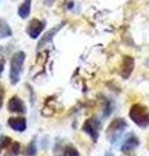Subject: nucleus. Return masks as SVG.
<instances>
[{
    "mask_svg": "<svg viewBox=\"0 0 149 156\" xmlns=\"http://www.w3.org/2000/svg\"><path fill=\"white\" fill-rule=\"evenodd\" d=\"M25 52L18 51L16 52L11 58V72H9V78H11V83L16 85L20 81L21 73H22V66L25 62Z\"/></svg>",
    "mask_w": 149,
    "mask_h": 156,
    "instance_id": "f257e3e1",
    "label": "nucleus"
},
{
    "mask_svg": "<svg viewBox=\"0 0 149 156\" xmlns=\"http://www.w3.org/2000/svg\"><path fill=\"white\" fill-rule=\"evenodd\" d=\"M130 119L139 128H148L149 126V109L145 105L134 104L131 107V109H130Z\"/></svg>",
    "mask_w": 149,
    "mask_h": 156,
    "instance_id": "f03ea898",
    "label": "nucleus"
},
{
    "mask_svg": "<svg viewBox=\"0 0 149 156\" xmlns=\"http://www.w3.org/2000/svg\"><path fill=\"white\" fill-rule=\"evenodd\" d=\"M126 128H127V122L123 119H114L108 126V130H107V136H108L109 142L110 143L117 142L121 138V135L123 134Z\"/></svg>",
    "mask_w": 149,
    "mask_h": 156,
    "instance_id": "7ed1b4c3",
    "label": "nucleus"
},
{
    "mask_svg": "<svg viewBox=\"0 0 149 156\" xmlns=\"http://www.w3.org/2000/svg\"><path fill=\"white\" fill-rule=\"evenodd\" d=\"M100 129H101V122H100V120L96 119V117H91V119L86 120V122L82 126V130H83L84 133H87L93 142H96L99 138Z\"/></svg>",
    "mask_w": 149,
    "mask_h": 156,
    "instance_id": "20e7f679",
    "label": "nucleus"
},
{
    "mask_svg": "<svg viewBox=\"0 0 149 156\" xmlns=\"http://www.w3.org/2000/svg\"><path fill=\"white\" fill-rule=\"evenodd\" d=\"M44 27H46V22L44 21L34 18V20H31L30 21V23H29V26L26 29V33L29 34V37H31L32 39H36L43 33Z\"/></svg>",
    "mask_w": 149,
    "mask_h": 156,
    "instance_id": "39448f33",
    "label": "nucleus"
},
{
    "mask_svg": "<svg viewBox=\"0 0 149 156\" xmlns=\"http://www.w3.org/2000/svg\"><path fill=\"white\" fill-rule=\"evenodd\" d=\"M8 111L13 113H26V107L21 98L14 95L8 101Z\"/></svg>",
    "mask_w": 149,
    "mask_h": 156,
    "instance_id": "423d86ee",
    "label": "nucleus"
},
{
    "mask_svg": "<svg viewBox=\"0 0 149 156\" xmlns=\"http://www.w3.org/2000/svg\"><path fill=\"white\" fill-rule=\"evenodd\" d=\"M137 146H139V139H137V136H135L134 134H130L127 138L123 140V143H122V146H121V150H122V152L128 154V152H131V151L135 150Z\"/></svg>",
    "mask_w": 149,
    "mask_h": 156,
    "instance_id": "0eeeda50",
    "label": "nucleus"
},
{
    "mask_svg": "<svg viewBox=\"0 0 149 156\" xmlns=\"http://www.w3.org/2000/svg\"><path fill=\"white\" fill-rule=\"evenodd\" d=\"M134 65H135V60L131 56H124L122 61V69H121V76L123 78H128L130 74L134 70Z\"/></svg>",
    "mask_w": 149,
    "mask_h": 156,
    "instance_id": "6e6552de",
    "label": "nucleus"
},
{
    "mask_svg": "<svg viewBox=\"0 0 149 156\" xmlns=\"http://www.w3.org/2000/svg\"><path fill=\"white\" fill-rule=\"evenodd\" d=\"M8 125L9 128L13 129L14 131H22L26 130V120L22 119V117H11V119H8Z\"/></svg>",
    "mask_w": 149,
    "mask_h": 156,
    "instance_id": "1a4fd4ad",
    "label": "nucleus"
},
{
    "mask_svg": "<svg viewBox=\"0 0 149 156\" xmlns=\"http://www.w3.org/2000/svg\"><path fill=\"white\" fill-rule=\"evenodd\" d=\"M31 9V0H25L18 8V16L21 18H27Z\"/></svg>",
    "mask_w": 149,
    "mask_h": 156,
    "instance_id": "9d476101",
    "label": "nucleus"
},
{
    "mask_svg": "<svg viewBox=\"0 0 149 156\" xmlns=\"http://www.w3.org/2000/svg\"><path fill=\"white\" fill-rule=\"evenodd\" d=\"M12 37V29L8 25L7 21L4 20H0V39L3 38H9Z\"/></svg>",
    "mask_w": 149,
    "mask_h": 156,
    "instance_id": "9b49d317",
    "label": "nucleus"
},
{
    "mask_svg": "<svg viewBox=\"0 0 149 156\" xmlns=\"http://www.w3.org/2000/svg\"><path fill=\"white\" fill-rule=\"evenodd\" d=\"M62 156H79V152L74 146L68 144L64 147V150H62Z\"/></svg>",
    "mask_w": 149,
    "mask_h": 156,
    "instance_id": "f8f14e48",
    "label": "nucleus"
},
{
    "mask_svg": "<svg viewBox=\"0 0 149 156\" xmlns=\"http://www.w3.org/2000/svg\"><path fill=\"white\" fill-rule=\"evenodd\" d=\"M62 27V25H59V26H57V27H55V29H52V30L49 31V33H47L46 34V37L44 38H43L42 39V41H40V43H39V44H38V47H42L43 44H44V43H47L48 41H51V39H52V35H55V34L57 33V31H59L60 30V29Z\"/></svg>",
    "mask_w": 149,
    "mask_h": 156,
    "instance_id": "ddd939ff",
    "label": "nucleus"
},
{
    "mask_svg": "<svg viewBox=\"0 0 149 156\" xmlns=\"http://www.w3.org/2000/svg\"><path fill=\"white\" fill-rule=\"evenodd\" d=\"M36 151H38V148H36V140L32 139L30 142V144H29V147H27V156H34L36 154Z\"/></svg>",
    "mask_w": 149,
    "mask_h": 156,
    "instance_id": "4468645a",
    "label": "nucleus"
},
{
    "mask_svg": "<svg viewBox=\"0 0 149 156\" xmlns=\"http://www.w3.org/2000/svg\"><path fill=\"white\" fill-rule=\"evenodd\" d=\"M9 151H12V152L9 154V155H13V156L18 155V154H20V144H18V143H13V144H12V147H11V150H9Z\"/></svg>",
    "mask_w": 149,
    "mask_h": 156,
    "instance_id": "2eb2a0df",
    "label": "nucleus"
},
{
    "mask_svg": "<svg viewBox=\"0 0 149 156\" xmlns=\"http://www.w3.org/2000/svg\"><path fill=\"white\" fill-rule=\"evenodd\" d=\"M3 99H4V90H3V87H0V108L3 105Z\"/></svg>",
    "mask_w": 149,
    "mask_h": 156,
    "instance_id": "dca6fc26",
    "label": "nucleus"
},
{
    "mask_svg": "<svg viewBox=\"0 0 149 156\" xmlns=\"http://www.w3.org/2000/svg\"><path fill=\"white\" fill-rule=\"evenodd\" d=\"M3 70H4V60H0V76H2Z\"/></svg>",
    "mask_w": 149,
    "mask_h": 156,
    "instance_id": "f3484780",
    "label": "nucleus"
},
{
    "mask_svg": "<svg viewBox=\"0 0 149 156\" xmlns=\"http://www.w3.org/2000/svg\"><path fill=\"white\" fill-rule=\"evenodd\" d=\"M104 156H114L112 152H110V151H108V152H105V155Z\"/></svg>",
    "mask_w": 149,
    "mask_h": 156,
    "instance_id": "a211bd4d",
    "label": "nucleus"
},
{
    "mask_svg": "<svg viewBox=\"0 0 149 156\" xmlns=\"http://www.w3.org/2000/svg\"><path fill=\"white\" fill-rule=\"evenodd\" d=\"M47 2H53V0H47Z\"/></svg>",
    "mask_w": 149,
    "mask_h": 156,
    "instance_id": "6ab92c4d",
    "label": "nucleus"
}]
</instances>
